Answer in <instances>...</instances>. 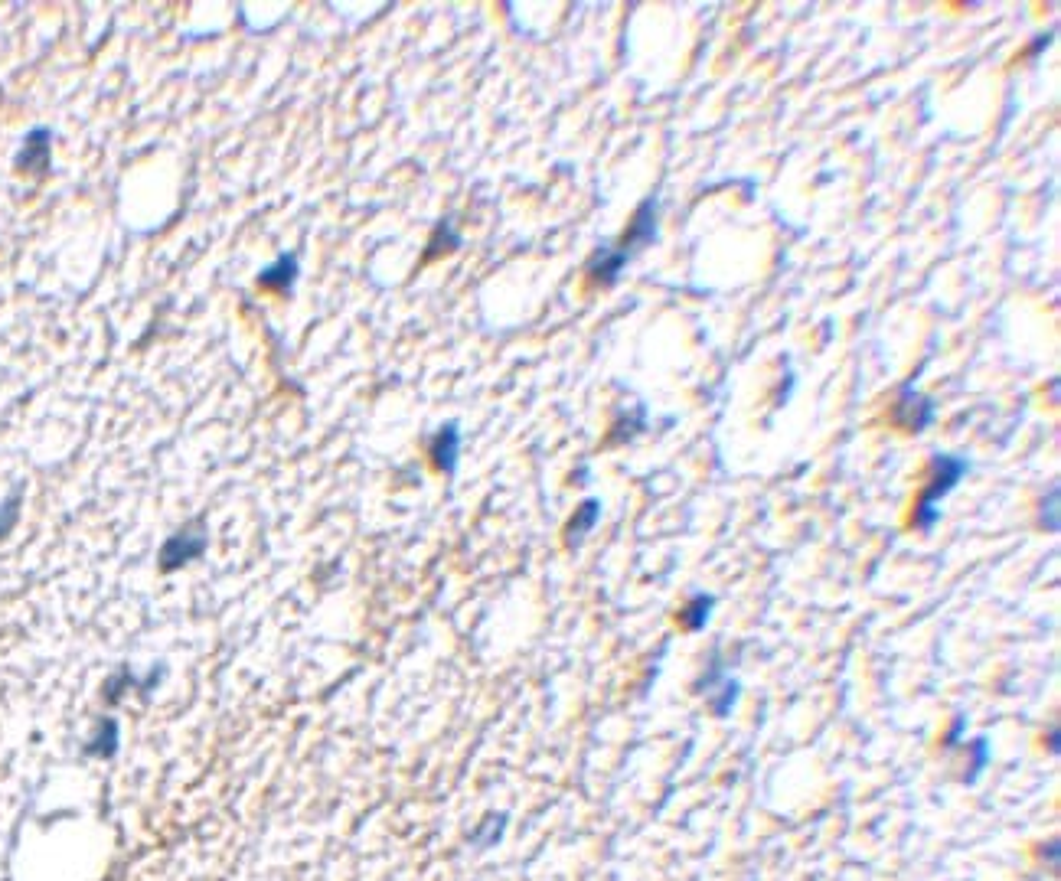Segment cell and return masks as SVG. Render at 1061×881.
I'll use <instances>...</instances> for the list:
<instances>
[{
    "label": "cell",
    "instance_id": "obj_8",
    "mask_svg": "<svg viewBox=\"0 0 1061 881\" xmlns=\"http://www.w3.org/2000/svg\"><path fill=\"white\" fill-rule=\"evenodd\" d=\"M298 275H301L298 255L285 252L281 258H275V262H271L268 268H262V275H258V284H262V288L271 291V294L288 297L291 288H294V281H298Z\"/></svg>",
    "mask_w": 1061,
    "mask_h": 881
},
{
    "label": "cell",
    "instance_id": "obj_3",
    "mask_svg": "<svg viewBox=\"0 0 1061 881\" xmlns=\"http://www.w3.org/2000/svg\"><path fill=\"white\" fill-rule=\"evenodd\" d=\"M206 545H209V529L203 519H190L187 526H180L174 536H167L164 545H160L157 552V572L164 575H174L180 572V568L193 565L196 558L206 555Z\"/></svg>",
    "mask_w": 1061,
    "mask_h": 881
},
{
    "label": "cell",
    "instance_id": "obj_10",
    "mask_svg": "<svg viewBox=\"0 0 1061 881\" xmlns=\"http://www.w3.org/2000/svg\"><path fill=\"white\" fill-rule=\"evenodd\" d=\"M598 519H601V500L588 496V500H582V503L575 506L572 519L565 523V532H562L565 545H569V549H578V545L585 542L588 532L598 526Z\"/></svg>",
    "mask_w": 1061,
    "mask_h": 881
},
{
    "label": "cell",
    "instance_id": "obj_7",
    "mask_svg": "<svg viewBox=\"0 0 1061 881\" xmlns=\"http://www.w3.org/2000/svg\"><path fill=\"white\" fill-rule=\"evenodd\" d=\"M428 457H431V464H435L438 474H444V477L454 474V467H458V461H461V428H458V421H448V425H441L435 434H431Z\"/></svg>",
    "mask_w": 1061,
    "mask_h": 881
},
{
    "label": "cell",
    "instance_id": "obj_17",
    "mask_svg": "<svg viewBox=\"0 0 1061 881\" xmlns=\"http://www.w3.org/2000/svg\"><path fill=\"white\" fill-rule=\"evenodd\" d=\"M1058 503H1061V493H1058V487H1052V490H1048V493L1042 496V506H1039V526H1042L1045 532H1058V519H1061V513H1058Z\"/></svg>",
    "mask_w": 1061,
    "mask_h": 881
},
{
    "label": "cell",
    "instance_id": "obj_9",
    "mask_svg": "<svg viewBox=\"0 0 1061 881\" xmlns=\"http://www.w3.org/2000/svg\"><path fill=\"white\" fill-rule=\"evenodd\" d=\"M118 748H121V725H118V718L102 715V718L95 722V728H92V738L82 744V754L108 761V758H115Z\"/></svg>",
    "mask_w": 1061,
    "mask_h": 881
},
{
    "label": "cell",
    "instance_id": "obj_13",
    "mask_svg": "<svg viewBox=\"0 0 1061 881\" xmlns=\"http://www.w3.org/2000/svg\"><path fill=\"white\" fill-rule=\"evenodd\" d=\"M138 682H141V679L131 673V666H121V669H115V673H111V676L105 679V686H102V699H105L108 705H118L121 699L128 696L131 689H138Z\"/></svg>",
    "mask_w": 1061,
    "mask_h": 881
},
{
    "label": "cell",
    "instance_id": "obj_14",
    "mask_svg": "<svg viewBox=\"0 0 1061 881\" xmlns=\"http://www.w3.org/2000/svg\"><path fill=\"white\" fill-rule=\"evenodd\" d=\"M458 245H461V235L451 229V219H444V222H438V229H435V239H431V245H428V252H425V258H438V255H448V252H454V248H458Z\"/></svg>",
    "mask_w": 1061,
    "mask_h": 881
},
{
    "label": "cell",
    "instance_id": "obj_6",
    "mask_svg": "<svg viewBox=\"0 0 1061 881\" xmlns=\"http://www.w3.org/2000/svg\"><path fill=\"white\" fill-rule=\"evenodd\" d=\"M53 131L49 128H33L27 138H23V147L17 154V170L27 173V177H46L49 167H53Z\"/></svg>",
    "mask_w": 1061,
    "mask_h": 881
},
{
    "label": "cell",
    "instance_id": "obj_2",
    "mask_svg": "<svg viewBox=\"0 0 1061 881\" xmlns=\"http://www.w3.org/2000/svg\"><path fill=\"white\" fill-rule=\"evenodd\" d=\"M967 474H970L967 457H960V454H934L931 457V477L921 487L915 513H911V529H918V532L928 536V532L937 526V519H941V503L960 487V480H964Z\"/></svg>",
    "mask_w": 1061,
    "mask_h": 881
},
{
    "label": "cell",
    "instance_id": "obj_5",
    "mask_svg": "<svg viewBox=\"0 0 1061 881\" xmlns=\"http://www.w3.org/2000/svg\"><path fill=\"white\" fill-rule=\"evenodd\" d=\"M702 689H706L709 709H712L715 718H729L732 715L738 696H742V686H738V679H732L729 673H725L722 653H712L706 673H702Z\"/></svg>",
    "mask_w": 1061,
    "mask_h": 881
},
{
    "label": "cell",
    "instance_id": "obj_1",
    "mask_svg": "<svg viewBox=\"0 0 1061 881\" xmlns=\"http://www.w3.org/2000/svg\"><path fill=\"white\" fill-rule=\"evenodd\" d=\"M657 229H660V200L657 196H647L644 203L637 206L634 219L627 222L624 235L614 245H604L591 255L588 262V281L601 284V288H611L614 281L621 278V271L634 262V258L657 242Z\"/></svg>",
    "mask_w": 1061,
    "mask_h": 881
},
{
    "label": "cell",
    "instance_id": "obj_16",
    "mask_svg": "<svg viewBox=\"0 0 1061 881\" xmlns=\"http://www.w3.org/2000/svg\"><path fill=\"white\" fill-rule=\"evenodd\" d=\"M967 751H970V761H973L970 771H967V784H977V777L986 771V764H990V738H983V735L973 738Z\"/></svg>",
    "mask_w": 1061,
    "mask_h": 881
},
{
    "label": "cell",
    "instance_id": "obj_4",
    "mask_svg": "<svg viewBox=\"0 0 1061 881\" xmlns=\"http://www.w3.org/2000/svg\"><path fill=\"white\" fill-rule=\"evenodd\" d=\"M934 408L937 405L931 395H924L921 389L902 386L895 395V405H892V421L908 434H921L934 425Z\"/></svg>",
    "mask_w": 1061,
    "mask_h": 881
},
{
    "label": "cell",
    "instance_id": "obj_15",
    "mask_svg": "<svg viewBox=\"0 0 1061 881\" xmlns=\"http://www.w3.org/2000/svg\"><path fill=\"white\" fill-rule=\"evenodd\" d=\"M20 510H23V493L14 490L7 496L4 503H0V542L10 539V532L17 529V519H20Z\"/></svg>",
    "mask_w": 1061,
    "mask_h": 881
},
{
    "label": "cell",
    "instance_id": "obj_11",
    "mask_svg": "<svg viewBox=\"0 0 1061 881\" xmlns=\"http://www.w3.org/2000/svg\"><path fill=\"white\" fill-rule=\"evenodd\" d=\"M712 607H715V598H712V594H693V598H689V601H686V607L680 611V624L689 630V634H696V630H702V627L709 624Z\"/></svg>",
    "mask_w": 1061,
    "mask_h": 881
},
{
    "label": "cell",
    "instance_id": "obj_12",
    "mask_svg": "<svg viewBox=\"0 0 1061 881\" xmlns=\"http://www.w3.org/2000/svg\"><path fill=\"white\" fill-rule=\"evenodd\" d=\"M503 829H507V813H487L484 820L474 826L471 846L474 849H493L503 839Z\"/></svg>",
    "mask_w": 1061,
    "mask_h": 881
},
{
    "label": "cell",
    "instance_id": "obj_18",
    "mask_svg": "<svg viewBox=\"0 0 1061 881\" xmlns=\"http://www.w3.org/2000/svg\"><path fill=\"white\" fill-rule=\"evenodd\" d=\"M1048 751H1052V754H1061V744H1058V728H1048Z\"/></svg>",
    "mask_w": 1061,
    "mask_h": 881
}]
</instances>
